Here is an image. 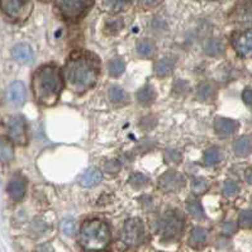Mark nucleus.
<instances>
[{
	"mask_svg": "<svg viewBox=\"0 0 252 252\" xmlns=\"http://www.w3.org/2000/svg\"><path fill=\"white\" fill-rule=\"evenodd\" d=\"M99 72V60L86 51L72 54L63 67L66 85L76 94H83L92 89L98 81Z\"/></svg>",
	"mask_w": 252,
	"mask_h": 252,
	"instance_id": "nucleus-1",
	"label": "nucleus"
},
{
	"mask_svg": "<svg viewBox=\"0 0 252 252\" xmlns=\"http://www.w3.org/2000/svg\"><path fill=\"white\" fill-rule=\"evenodd\" d=\"M63 88V76L57 66L43 65L33 75V94L36 100L45 107H52L59 101Z\"/></svg>",
	"mask_w": 252,
	"mask_h": 252,
	"instance_id": "nucleus-2",
	"label": "nucleus"
},
{
	"mask_svg": "<svg viewBox=\"0 0 252 252\" xmlns=\"http://www.w3.org/2000/svg\"><path fill=\"white\" fill-rule=\"evenodd\" d=\"M110 237V228L107 222L90 220L81 225L79 243L85 251H95L105 249L109 245Z\"/></svg>",
	"mask_w": 252,
	"mask_h": 252,
	"instance_id": "nucleus-3",
	"label": "nucleus"
},
{
	"mask_svg": "<svg viewBox=\"0 0 252 252\" xmlns=\"http://www.w3.org/2000/svg\"><path fill=\"white\" fill-rule=\"evenodd\" d=\"M158 233L163 240H175L184 228V217L178 211H167L158 223Z\"/></svg>",
	"mask_w": 252,
	"mask_h": 252,
	"instance_id": "nucleus-4",
	"label": "nucleus"
},
{
	"mask_svg": "<svg viewBox=\"0 0 252 252\" xmlns=\"http://www.w3.org/2000/svg\"><path fill=\"white\" fill-rule=\"evenodd\" d=\"M93 0H57L56 6L60 14L67 21L83 18L92 6Z\"/></svg>",
	"mask_w": 252,
	"mask_h": 252,
	"instance_id": "nucleus-5",
	"label": "nucleus"
},
{
	"mask_svg": "<svg viewBox=\"0 0 252 252\" xmlns=\"http://www.w3.org/2000/svg\"><path fill=\"white\" fill-rule=\"evenodd\" d=\"M122 240L127 246L137 247L145 240V227L140 218L127 220L122 231Z\"/></svg>",
	"mask_w": 252,
	"mask_h": 252,
	"instance_id": "nucleus-6",
	"label": "nucleus"
},
{
	"mask_svg": "<svg viewBox=\"0 0 252 252\" xmlns=\"http://www.w3.org/2000/svg\"><path fill=\"white\" fill-rule=\"evenodd\" d=\"M6 133L9 140L14 143L24 146L28 142L26 122L22 117H10L6 122Z\"/></svg>",
	"mask_w": 252,
	"mask_h": 252,
	"instance_id": "nucleus-7",
	"label": "nucleus"
},
{
	"mask_svg": "<svg viewBox=\"0 0 252 252\" xmlns=\"http://www.w3.org/2000/svg\"><path fill=\"white\" fill-rule=\"evenodd\" d=\"M185 185V178L178 171H166L158 179V187L165 193H174L183 189Z\"/></svg>",
	"mask_w": 252,
	"mask_h": 252,
	"instance_id": "nucleus-8",
	"label": "nucleus"
},
{
	"mask_svg": "<svg viewBox=\"0 0 252 252\" xmlns=\"http://www.w3.org/2000/svg\"><path fill=\"white\" fill-rule=\"evenodd\" d=\"M6 98L13 107H22L26 101V86L21 81H14L8 86Z\"/></svg>",
	"mask_w": 252,
	"mask_h": 252,
	"instance_id": "nucleus-9",
	"label": "nucleus"
},
{
	"mask_svg": "<svg viewBox=\"0 0 252 252\" xmlns=\"http://www.w3.org/2000/svg\"><path fill=\"white\" fill-rule=\"evenodd\" d=\"M234 48L240 56L252 59V30L241 33L234 39Z\"/></svg>",
	"mask_w": 252,
	"mask_h": 252,
	"instance_id": "nucleus-10",
	"label": "nucleus"
},
{
	"mask_svg": "<svg viewBox=\"0 0 252 252\" xmlns=\"http://www.w3.org/2000/svg\"><path fill=\"white\" fill-rule=\"evenodd\" d=\"M232 18L236 23L252 24V0H245L238 4L232 13Z\"/></svg>",
	"mask_w": 252,
	"mask_h": 252,
	"instance_id": "nucleus-11",
	"label": "nucleus"
},
{
	"mask_svg": "<svg viewBox=\"0 0 252 252\" xmlns=\"http://www.w3.org/2000/svg\"><path fill=\"white\" fill-rule=\"evenodd\" d=\"M1 9L9 18L21 19L22 14L26 10L24 0H1Z\"/></svg>",
	"mask_w": 252,
	"mask_h": 252,
	"instance_id": "nucleus-12",
	"label": "nucleus"
},
{
	"mask_svg": "<svg viewBox=\"0 0 252 252\" xmlns=\"http://www.w3.org/2000/svg\"><path fill=\"white\" fill-rule=\"evenodd\" d=\"M214 129L217 134L220 137H228L233 134L237 129V122L228 118H216L214 121Z\"/></svg>",
	"mask_w": 252,
	"mask_h": 252,
	"instance_id": "nucleus-13",
	"label": "nucleus"
},
{
	"mask_svg": "<svg viewBox=\"0 0 252 252\" xmlns=\"http://www.w3.org/2000/svg\"><path fill=\"white\" fill-rule=\"evenodd\" d=\"M12 56L15 61L22 63H31L33 60V51L26 43H21V45H17L13 47L12 50Z\"/></svg>",
	"mask_w": 252,
	"mask_h": 252,
	"instance_id": "nucleus-14",
	"label": "nucleus"
},
{
	"mask_svg": "<svg viewBox=\"0 0 252 252\" xmlns=\"http://www.w3.org/2000/svg\"><path fill=\"white\" fill-rule=\"evenodd\" d=\"M8 194L14 202H19L22 200L26 194V184L24 181L19 178H14L9 181L8 185Z\"/></svg>",
	"mask_w": 252,
	"mask_h": 252,
	"instance_id": "nucleus-15",
	"label": "nucleus"
},
{
	"mask_svg": "<svg viewBox=\"0 0 252 252\" xmlns=\"http://www.w3.org/2000/svg\"><path fill=\"white\" fill-rule=\"evenodd\" d=\"M234 154L237 155L238 158H246L252 152V138L249 136L240 137L233 146Z\"/></svg>",
	"mask_w": 252,
	"mask_h": 252,
	"instance_id": "nucleus-16",
	"label": "nucleus"
},
{
	"mask_svg": "<svg viewBox=\"0 0 252 252\" xmlns=\"http://www.w3.org/2000/svg\"><path fill=\"white\" fill-rule=\"evenodd\" d=\"M101 179H103V175L98 169H90L89 171L84 174L83 179H81V185L85 188L95 187L100 183Z\"/></svg>",
	"mask_w": 252,
	"mask_h": 252,
	"instance_id": "nucleus-17",
	"label": "nucleus"
},
{
	"mask_svg": "<svg viewBox=\"0 0 252 252\" xmlns=\"http://www.w3.org/2000/svg\"><path fill=\"white\" fill-rule=\"evenodd\" d=\"M196 96L202 101L212 100L216 96V88L211 83H202L196 89Z\"/></svg>",
	"mask_w": 252,
	"mask_h": 252,
	"instance_id": "nucleus-18",
	"label": "nucleus"
},
{
	"mask_svg": "<svg viewBox=\"0 0 252 252\" xmlns=\"http://www.w3.org/2000/svg\"><path fill=\"white\" fill-rule=\"evenodd\" d=\"M187 209L193 218L198 220H204L205 216H204V211H203L202 205L199 203V200L194 196H190L189 199L187 200Z\"/></svg>",
	"mask_w": 252,
	"mask_h": 252,
	"instance_id": "nucleus-19",
	"label": "nucleus"
},
{
	"mask_svg": "<svg viewBox=\"0 0 252 252\" xmlns=\"http://www.w3.org/2000/svg\"><path fill=\"white\" fill-rule=\"evenodd\" d=\"M156 99V92L152 86L146 85L137 93V100L143 105H149Z\"/></svg>",
	"mask_w": 252,
	"mask_h": 252,
	"instance_id": "nucleus-20",
	"label": "nucleus"
},
{
	"mask_svg": "<svg viewBox=\"0 0 252 252\" xmlns=\"http://www.w3.org/2000/svg\"><path fill=\"white\" fill-rule=\"evenodd\" d=\"M172 70H174V63L170 59H161L155 65V72L158 77L167 76V75L171 74Z\"/></svg>",
	"mask_w": 252,
	"mask_h": 252,
	"instance_id": "nucleus-21",
	"label": "nucleus"
},
{
	"mask_svg": "<svg viewBox=\"0 0 252 252\" xmlns=\"http://www.w3.org/2000/svg\"><path fill=\"white\" fill-rule=\"evenodd\" d=\"M205 241H207V231L204 228H200V227H195L193 231L190 232V246L193 247H199L204 245Z\"/></svg>",
	"mask_w": 252,
	"mask_h": 252,
	"instance_id": "nucleus-22",
	"label": "nucleus"
},
{
	"mask_svg": "<svg viewBox=\"0 0 252 252\" xmlns=\"http://www.w3.org/2000/svg\"><path fill=\"white\" fill-rule=\"evenodd\" d=\"M204 51L209 56H220L224 52V46L220 39H209L205 42Z\"/></svg>",
	"mask_w": 252,
	"mask_h": 252,
	"instance_id": "nucleus-23",
	"label": "nucleus"
},
{
	"mask_svg": "<svg viewBox=\"0 0 252 252\" xmlns=\"http://www.w3.org/2000/svg\"><path fill=\"white\" fill-rule=\"evenodd\" d=\"M155 51H156L155 43L150 39H143L137 43V52L142 57H151L155 54Z\"/></svg>",
	"mask_w": 252,
	"mask_h": 252,
	"instance_id": "nucleus-24",
	"label": "nucleus"
},
{
	"mask_svg": "<svg viewBox=\"0 0 252 252\" xmlns=\"http://www.w3.org/2000/svg\"><path fill=\"white\" fill-rule=\"evenodd\" d=\"M125 70H126L125 61H123V59H119V57L113 59L109 63V65H108V71H109L110 76L113 77L121 76V75L125 72Z\"/></svg>",
	"mask_w": 252,
	"mask_h": 252,
	"instance_id": "nucleus-25",
	"label": "nucleus"
},
{
	"mask_svg": "<svg viewBox=\"0 0 252 252\" xmlns=\"http://www.w3.org/2000/svg\"><path fill=\"white\" fill-rule=\"evenodd\" d=\"M108 96H109V100L112 101L113 104H121L126 101L125 90L116 85L110 86L109 90H108Z\"/></svg>",
	"mask_w": 252,
	"mask_h": 252,
	"instance_id": "nucleus-26",
	"label": "nucleus"
},
{
	"mask_svg": "<svg viewBox=\"0 0 252 252\" xmlns=\"http://www.w3.org/2000/svg\"><path fill=\"white\" fill-rule=\"evenodd\" d=\"M131 0H103V6L110 13L121 12Z\"/></svg>",
	"mask_w": 252,
	"mask_h": 252,
	"instance_id": "nucleus-27",
	"label": "nucleus"
},
{
	"mask_svg": "<svg viewBox=\"0 0 252 252\" xmlns=\"http://www.w3.org/2000/svg\"><path fill=\"white\" fill-rule=\"evenodd\" d=\"M220 161V150L218 147H211L204 154V162L208 166L216 165Z\"/></svg>",
	"mask_w": 252,
	"mask_h": 252,
	"instance_id": "nucleus-28",
	"label": "nucleus"
},
{
	"mask_svg": "<svg viewBox=\"0 0 252 252\" xmlns=\"http://www.w3.org/2000/svg\"><path fill=\"white\" fill-rule=\"evenodd\" d=\"M149 183V178L143 175V174H140V172H134V174L131 175V178H129V184L134 189H142V188L147 187Z\"/></svg>",
	"mask_w": 252,
	"mask_h": 252,
	"instance_id": "nucleus-29",
	"label": "nucleus"
},
{
	"mask_svg": "<svg viewBox=\"0 0 252 252\" xmlns=\"http://www.w3.org/2000/svg\"><path fill=\"white\" fill-rule=\"evenodd\" d=\"M14 158V150L9 141L1 140V161L4 163L9 162Z\"/></svg>",
	"mask_w": 252,
	"mask_h": 252,
	"instance_id": "nucleus-30",
	"label": "nucleus"
},
{
	"mask_svg": "<svg viewBox=\"0 0 252 252\" xmlns=\"http://www.w3.org/2000/svg\"><path fill=\"white\" fill-rule=\"evenodd\" d=\"M191 189H193L194 194H203L207 191L208 189V183L205 179L196 178L193 180V184H191Z\"/></svg>",
	"mask_w": 252,
	"mask_h": 252,
	"instance_id": "nucleus-31",
	"label": "nucleus"
},
{
	"mask_svg": "<svg viewBox=\"0 0 252 252\" xmlns=\"http://www.w3.org/2000/svg\"><path fill=\"white\" fill-rule=\"evenodd\" d=\"M61 229H63L66 236H72L76 232V223H75L74 220H70V218L63 220V223H61Z\"/></svg>",
	"mask_w": 252,
	"mask_h": 252,
	"instance_id": "nucleus-32",
	"label": "nucleus"
},
{
	"mask_svg": "<svg viewBox=\"0 0 252 252\" xmlns=\"http://www.w3.org/2000/svg\"><path fill=\"white\" fill-rule=\"evenodd\" d=\"M238 193V185L234 181L227 180L223 185V194L225 196H234Z\"/></svg>",
	"mask_w": 252,
	"mask_h": 252,
	"instance_id": "nucleus-33",
	"label": "nucleus"
},
{
	"mask_svg": "<svg viewBox=\"0 0 252 252\" xmlns=\"http://www.w3.org/2000/svg\"><path fill=\"white\" fill-rule=\"evenodd\" d=\"M238 222H240V224L242 225V227H245V228L252 227V211L241 212Z\"/></svg>",
	"mask_w": 252,
	"mask_h": 252,
	"instance_id": "nucleus-34",
	"label": "nucleus"
},
{
	"mask_svg": "<svg viewBox=\"0 0 252 252\" xmlns=\"http://www.w3.org/2000/svg\"><path fill=\"white\" fill-rule=\"evenodd\" d=\"M165 160L169 163H175V165H178L181 161V155L178 151H166V154H165Z\"/></svg>",
	"mask_w": 252,
	"mask_h": 252,
	"instance_id": "nucleus-35",
	"label": "nucleus"
},
{
	"mask_svg": "<svg viewBox=\"0 0 252 252\" xmlns=\"http://www.w3.org/2000/svg\"><path fill=\"white\" fill-rule=\"evenodd\" d=\"M138 1H140V5L145 9H151V8L160 5L161 3V0H138Z\"/></svg>",
	"mask_w": 252,
	"mask_h": 252,
	"instance_id": "nucleus-36",
	"label": "nucleus"
},
{
	"mask_svg": "<svg viewBox=\"0 0 252 252\" xmlns=\"http://www.w3.org/2000/svg\"><path fill=\"white\" fill-rule=\"evenodd\" d=\"M119 169H121V165H119L117 161H110V162H108L107 165H105V167H104V170L107 172H109V174H117Z\"/></svg>",
	"mask_w": 252,
	"mask_h": 252,
	"instance_id": "nucleus-37",
	"label": "nucleus"
},
{
	"mask_svg": "<svg viewBox=\"0 0 252 252\" xmlns=\"http://www.w3.org/2000/svg\"><path fill=\"white\" fill-rule=\"evenodd\" d=\"M242 99H243V101L246 103V105L252 107V89L251 88H247V89L243 90Z\"/></svg>",
	"mask_w": 252,
	"mask_h": 252,
	"instance_id": "nucleus-38",
	"label": "nucleus"
},
{
	"mask_svg": "<svg viewBox=\"0 0 252 252\" xmlns=\"http://www.w3.org/2000/svg\"><path fill=\"white\" fill-rule=\"evenodd\" d=\"M237 229V227H236V224H234L233 222H228V223H224V225H223V233L225 234H232L234 231Z\"/></svg>",
	"mask_w": 252,
	"mask_h": 252,
	"instance_id": "nucleus-39",
	"label": "nucleus"
},
{
	"mask_svg": "<svg viewBox=\"0 0 252 252\" xmlns=\"http://www.w3.org/2000/svg\"><path fill=\"white\" fill-rule=\"evenodd\" d=\"M245 178H246V181L249 184L252 185V167H249L245 172Z\"/></svg>",
	"mask_w": 252,
	"mask_h": 252,
	"instance_id": "nucleus-40",
	"label": "nucleus"
},
{
	"mask_svg": "<svg viewBox=\"0 0 252 252\" xmlns=\"http://www.w3.org/2000/svg\"><path fill=\"white\" fill-rule=\"evenodd\" d=\"M41 1H50V0H41Z\"/></svg>",
	"mask_w": 252,
	"mask_h": 252,
	"instance_id": "nucleus-41",
	"label": "nucleus"
}]
</instances>
